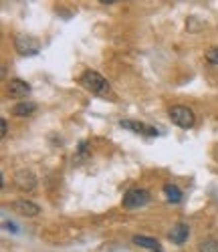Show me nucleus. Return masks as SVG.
I'll list each match as a JSON object with an SVG mask.
<instances>
[{
	"mask_svg": "<svg viewBox=\"0 0 218 252\" xmlns=\"http://www.w3.org/2000/svg\"><path fill=\"white\" fill-rule=\"evenodd\" d=\"M81 85L91 91L95 95H101V97H107L109 93H111V87H109V83L95 71H85L83 77H81Z\"/></svg>",
	"mask_w": 218,
	"mask_h": 252,
	"instance_id": "nucleus-1",
	"label": "nucleus"
},
{
	"mask_svg": "<svg viewBox=\"0 0 218 252\" xmlns=\"http://www.w3.org/2000/svg\"><path fill=\"white\" fill-rule=\"evenodd\" d=\"M170 117H172V121L176 123L178 127H182V129H190L192 125H194V121H196L194 111L188 109V107H184V105H176V107H172V109H170Z\"/></svg>",
	"mask_w": 218,
	"mask_h": 252,
	"instance_id": "nucleus-2",
	"label": "nucleus"
},
{
	"mask_svg": "<svg viewBox=\"0 0 218 252\" xmlns=\"http://www.w3.org/2000/svg\"><path fill=\"white\" fill-rule=\"evenodd\" d=\"M149 202V192L142 190V188H132L125 196H123V206L125 208H142Z\"/></svg>",
	"mask_w": 218,
	"mask_h": 252,
	"instance_id": "nucleus-3",
	"label": "nucleus"
},
{
	"mask_svg": "<svg viewBox=\"0 0 218 252\" xmlns=\"http://www.w3.org/2000/svg\"><path fill=\"white\" fill-rule=\"evenodd\" d=\"M14 45H16V51L20 55H36L40 45H38V40L33 38V36H27V34H18L16 40H14Z\"/></svg>",
	"mask_w": 218,
	"mask_h": 252,
	"instance_id": "nucleus-4",
	"label": "nucleus"
},
{
	"mask_svg": "<svg viewBox=\"0 0 218 252\" xmlns=\"http://www.w3.org/2000/svg\"><path fill=\"white\" fill-rule=\"evenodd\" d=\"M12 210H14L16 214L27 216V218H35V216H38V214H40V208H38L36 204L29 202V200H25V198L16 200V202L12 204Z\"/></svg>",
	"mask_w": 218,
	"mask_h": 252,
	"instance_id": "nucleus-5",
	"label": "nucleus"
},
{
	"mask_svg": "<svg viewBox=\"0 0 218 252\" xmlns=\"http://www.w3.org/2000/svg\"><path fill=\"white\" fill-rule=\"evenodd\" d=\"M31 93V85L23 79H12L8 83V97L10 99H25Z\"/></svg>",
	"mask_w": 218,
	"mask_h": 252,
	"instance_id": "nucleus-6",
	"label": "nucleus"
},
{
	"mask_svg": "<svg viewBox=\"0 0 218 252\" xmlns=\"http://www.w3.org/2000/svg\"><path fill=\"white\" fill-rule=\"evenodd\" d=\"M188 236H190V228H188V224H184V222H178V224H174V228L170 230V234H168V238L174 242V244H184L186 240H188Z\"/></svg>",
	"mask_w": 218,
	"mask_h": 252,
	"instance_id": "nucleus-7",
	"label": "nucleus"
},
{
	"mask_svg": "<svg viewBox=\"0 0 218 252\" xmlns=\"http://www.w3.org/2000/svg\"><path fill=\"white\" fill-rule=\"evenodd\" d=\"M121 127L125 129H132L136 133H144V135H158V129L156 127H149L145 123H140V121H132V119H121L119 121Z\"/></svg>",
	"mask_w": 218,
	"mask_h": 252,
	"instance_id": "nucleus-8",
	"label": "nucleus"
},
{
	"mask_svg": "<svg viewBox=\"0 0 218 252\" xmlns=\"http://www.w3.org/2000/svg\"><path fill=\"white\" fill-rule=\"evenodd\" d=\"M14 182H16V186L20 188V190H33L35 184H36V178L33 176V172L23 170V172H18L14 176Z\"/></svg>",
	"mask_w": 218,
	"mask_h": 252,
	"instance_id": "nucleus-9",
	"label": "nucleus"
},
{
	"mask_svg": "<svg viewBox=\"0 0 218 252\" xmlns=\"http://www.w3.org/2000/svg\"><path fill=\"white\" fill-rule=\"evenodd\" d=\"M35 111H36V105L31 103V101H20V103H16L14 107L10 109V113H12L14 117H29V115L35 113Z\"/></svg>",
	"mask_w": 218,
	"mask_h": 252,
	"instance_id": "nucleus-10",
	"label": "nucleus"
},
{
	"mask_svg": "<svg viewBox=\"0 0 218 252\" xmlns=\"http://www.w3.org/2000/svg\"><path fill=\"white\" fill-rule=\"evenodd\" d=\"M132 242L140 248H147V250H160V242L156 238H149V236H134Z\"/></svg>",
	"mask_w": 218,
	"mask_h": 252,
	"instance_id": "nucleus-11",
	"label": "nucleus"
},
{
	"mask_svg": "<svg viewBox=\"0 0 218 252\" xmlns=\"http://www.w3.org/2000/svg\"><path fill=\"white\" fill-rule=\"evenodd\" d=\"M164 194H166V198H168V202H172V204H178V202H182V192L178 190L174 184H166L164 186Z\"/></svg>",
	"mask_w": 218,
	"mask_h": 252,
	"instance_id": "nucleus-12",
	"label": "nucleus"
},
{
	"mask_svg": "<svg viewBox=\"0 0 218 252\" xmlns=\"http://www.w3.org/2000/svg\"><path fill=\"white\" fill-rule=\"evenodd\" d=\"M198 250H200V252H218V240H214V238H204V240L198 244Z\"/></svg>",
	"mask_w": 218,
	"mask_h": 252,
	"instance_id": "nucleus-13",
	"label": "nucleus"
},
{
	"mask_svg": "<svg viewBox=\"0 0 218 252\" xmlns=\"http://www.w3.org/2000/svg\"><path fill=\"white\" fill-rule=\"evenodd\" d=\"M206 61L212 63V65H218V49H210L206 53Z\"/></svg>",
	"mask_w": 218,
	"mask_h": 252,
	"instance_id": "nucleus-14",
	"label": "nucleus"
},
{
	"mask_svg": "<svg viewBox=\"0 0 218 252\" xmlns=\"http://www.w3.org/2000/svg\"><path fill=\"white\" fill-rule=\"evenodd\" d=\"M6 133H8V127H6V121L2 119V121H0V135H2V137H4Z\"/></svg>",
	"mask_w": 218,
	"mask_h": 252,
	"instance_id": "nucleus-15",
	"label": "nucleus"
},
{
	"mask_svg": "<svg viewBox=\"0 0 218 252\" xmlns=\"http://www.w3.org/2000/svg\"><path fill=\"white\" fill-rule=\"evenodd\" d=\"M4 228H10V232H16V226H14V224H8V222H6Z\"/></svg>",
	"mask_w": 218,
	"mask_h": 252,
	"instance_id": "nucleus-16",
	"label": "nucleus"
},
{
	"mask_svg": "<svg viewBox=\"0 0 218 252\" xmlns=\"http://www.w3.org/2000/svg\"><path fill=\"white\" fill-rule=\"evenodd\" d=\"M149 252H162V250H149Z\"/></svg>",
	"mask_w": 218,
	"mask_h": 252,
	"instance_id": "nucleus-17",
	"label": "nucleus"
}]
</instances>
